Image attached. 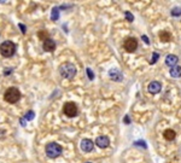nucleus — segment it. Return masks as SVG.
I'll use <instances>...</instances> for the list:
<instances>
[{
  "label": "nucleus",
  "instance_id": "nucleus-25",
  "mask_svg": "<svg viewBox=\"0 0 181 163\" xmlns=\"http://www.w3.org/2000/svg\"><path fill=\"white\" fill-rule=\"evenodd\" d=\"M141 38H143V40H144V43H145L146 45H148V44H150V40H148V38H147L146 35H143Z\"/></svg>",
  "mask_w": 181,
  "mask_h": 163
},
{
  "label": "nucleus",
  "instance_id": "nucleus-27",
  "mask_svg": "<svg viewBox=\"0 0 181 163\" xmlns=\"http://www.w3.org/2000/svg\"><path fill=\"white\" fill-rule=\"evenodd\" d=\"M21 122H22V125H23V126H24V125H25V122H24V117H23V118H22V120H21Z\"/></svg>",
  "mask_w": 181,
  "mask_h": 163
},
{
  "label": "nucleus",
  "instance_id": "nucleus-9",
  "mask_svg": "<svg viewBox=\"0 0 181 163\" xmlns=\"http://www.w3.org/2000/svg\"><path fill=\"white\" fill-rule=\"evenodd\" d=\"M81 150L83 151V152H90L93 150V147H94V144H93V141L92 140H89V139H83L82 141H81Z\"/></svg>",
  "mask_w": 181,
  "mask_h": 163
},
{
  "label": "nucleus",
  "instance_id": "nucleus-18",
  "mask_svg": "<svg viewBox=\"0 0 181 163\" xmlns=\"http://www.w3.org/2000/svg\"><path fill=\"white\" fill-rule=\"evenodd\" d=\"M172 16H174V17H179V16H181V7H174L173 10H172Z\"/></svg>",
  "mask_w": 181,
  "mask_h": 163
},
{
  "label": "nucleus",
  "instance_id": "nucleus-16",
  "mask_svg": "<svg viewBox=\"0 0 181 163\" xmlns=\"http://www.w3.org/2000/svg\"><path fill=\"white\" fill-rule=\"evenodd\" d=\"M58 18H59V7H53L51 13V19L52 21H57Z\"/></svg>",
  "mask_w": 181,
  "mask_h": 163
},
{
  "label": "nucleus",
  "instance_id": "nucleus-11",
  "mask_svg": "<svg viewBox=\"0 0 181 163\" xmlns=\"http://www.w3.org/2000/svg\"><path fill=\"white\" fill-rule=\"evenodd\" d=\"M42 48L46 51V52H53V51L56 50V43L52 39H47L42 44Z\"/></svg>",
  "mask_w": 181,
  "mask_h": 163
},
{
  "label": "nucleus",
  "instance_id": "nucleus-20",
  "mask_svg": "<svg viewBox=\"0 0 181 163\" xmlns=\"http://www.w3.org/2000/svg\"><path fill=\"white\" fill-rule=\"evenodd\" d=\"M124 17H126V19L128 22H133L134 21V17H133V15L130 13V12H128V11H126L124 12Z\"/></svg>",
  "mask_w": 181,
  "mask_h": 163
},
{
  "label": "nucleus",
  "instance_id": "nucleus-19",
  "mask_svg": "<svg viewBox=\"0 0 181 163\" xmlns=\"http://www.w3.org/2000/svg\"><path fill=\"white\" fill-rule=\"evenodd\" d=\"M34 116H35V114H34V111H33V110H29V111H28V113L25 114L24 118H25V120H29V121H30V120H33V118H34Z\"/></svg>",
  "mask_w": 181,
  "mask_h": 163
},
{
  "label": "nucleus",
  "instance_id": "nucleus-14",
  "mask_svg": "<svg viewBox=\"0 0 181 163\" xmlns=\"http://www.w3.org/2000/svg\"><path fill=\"white\" fill-rule=\"evenodd\" d=\"M170 39H172V35H170L169 32H165V30H163V32L159 33V40L162 43H169Z\"/></svg>",
  "mask_w": 181,
  "mask_h": 163
},
{
  "label": "nucleus",
  "instance_id": "nucleus-3",
  "mask_svg": "<svg viewBox=\"0 0 181 163\" xmlns=\"http://www.w3.org/2000/svg\"><path fill=\"white\" fill-rule=\"evenodd\" d=\"M45 151H46L47 157H49V158H56V157H59L60 155H62L63 147L60 146L59 144H57V142H49V144L46 145Z\"/></svg>",
  "mask_w": 181,
  "mask_h": 163
},
{
  "label": "nucleus",
  "instance_id": "nucleus-17",
  "mask_svg": "<svg viewBox=\"0 0 181 163\" xmlns=\"http://www.w3.org/2000/svg\"><path fill=\"white\" fill-rule=\"evenodd\" d=\"M37 36H39V39L40 40H42V41H45V40H47V39H49L48 36V33L46 32V30H40L39 32V34H37Z\"/></svg>",
  "mask_w": 181,
  "mask_h": 163
},
{
  "label": "nucleus",
  "instance_id": "nucleus-7",
  "mask_svg": "<svg viewBox=\"0 0 181 163\" xmlns=\"http://www.w3.org/2000/svg\"><path fill=\"white\" fill-rule=\"evenodd\" d=\"M109 76L111 80L116 81V82H121V81L123 80V75L118 69H111L109 71Z\"/></svg>",
  "mask_w": 181,
  "mask_h": 163
},
{
  "label": "nucleus",
  "instance_id": "nucleus-23",
  "mask_svg": "<svg viewBox=\"0 0 181 163\" xmlns=\"http://www.w3.org/2000/svg\"><path fill=\"white\" fill-rule=\"evenodd\" d=\"M86 71H87L88 79H89V80H93V79H94V75H93V73H92V70H90L89 68H87V69H86Z\"/></svg>",
  "mask_w": 181,
  "mask_h": 163
},
{
  "label": "nucleus",
  "instance_id": "nucleus-5",
  "mask_svg": "<svg viewBox=\"0 0 181 163\" xmlns=\"http://www.w3.org/2000/svg\"><path fill=\"white\" fill-rule=\"evenodd\" d=\"M63 113L68 117H75L78 113L77 105L75 103H73V101H68V103H65L64 106H63Z\"/></svg>",
  "mask_w": 181,
  "mask_h": 163
},
{
  "label": "nucleus",
  "instance_id": "nucleus-4",
  "mask_svg": "<svg viewBox=\"0 0 181 163\" xmlns=\"http://www.w3.org/2000/svg\"><path fill=\"white\" fill-rule=\"evenodd\" d=\"M16 52V45L12 41H4L0 45V53L4 57H12Z\"/></svg>",
  "mask_w": 181,
  "mask_h": 163
},
{
  "label": "nucleus",
  "instance_id": "nucleus-15",
  "mask_svg": "<svg viewBox=\"0 0 181 163\" xmlns=\"http://www.w3.org/2000/svg\"><path fill=\"white\" fill-rule=\"evenodd\" d=\"M170 75L172 77H180L181 76V67H174L170 69Z\"/></svg>",
  "mask_w": 181,
  "mask_h": 163
},
{
  "label": "nucleus",
  "instance_id": "nucleus-8",
  "mask_svg": "<svg viewBox=\"0 0 181 163\" xmlns=\"http://www.w3.org/2000/svg\"><path fill=\"white\" fill-rule=\"evenodd\" d=\"M148 92L152 93V94H157L160 89H162V85H160V82H158V81H152V82L148 84Z\"/></svg>",
  "mask_w": 181,
  "mask_h": 163
},
{
  "label": "nucleus",
  "instance_id": "nucleus-2",
  "mask_svg": "<svg viewBox=\"0 0 181 163\" xmlns=\"http://www.w3.org/2000/svg\"><path fill=\"white\" fill-rule=\"evenodd\" d=\"M4 99L10 104H15L21 99V92L16 87H8L4 93Z\"/></svg>",
  "mask_w": 181,
  "mask_h": 163
},
{
  "label": "nucleus",
  "instance_id": "nucleus-13",
  "mask_svg": "<svg viewBox=\"0 0 181 163\" xmlns=\"http://www.w3.org/2000/svg\"><path fill=\"white\" fill-rule=\"evenodd\" d=\"M163 137H164L168 141H172V140H174V139H175L176 133H175V132H174L173 129H167V130H164Z\"/></svg>",
  "mask_w": 181,
  "mask_h": 163
},
{
  "label": "nucleus",
  "instance_id": "nucleus-28",
  "mask_svg": "<svg viewBox=\"0 0 181 163\" xmlns=\"http://www.w3.org/2000/svg\"><path fill=\"white\" fill-rule=\"evenodd\" d=\"M87 163H90V162H87Z\"/></svg>",
  "mask_w": 181,
  "mask_h": 163
},
{
  "label": "nucleus",
  "instance_id": "nucleus-21",
  "mask_svg": "<svg viewBox=\"0 0 181 163\" xmlns=\"http://www.w3.org/2000/svg\"><path fill=\"white\" fill-rule=\"evenodd\" d=\"M159 58V55L157 53V52H153V55H152V58H151V60H150V64H155L156 62H157V59Z\"/></svg>",
  "mask_w": 181,
  "mask_h": 163
},
{
  "label": "nucleus",
  "instance_id": "nucleus-22",
  "mask_svg": "<svg viewBox=\"0 0 181 163\" xmlns=\"http://www.w3.org/2000/svg\"><path fill=\"white\" fill-rule=\"evenodd\" d=\"M134 145H135V146L140 145V146H143L144 149H146V147H147V145H146V142H145V141H143V140H139V141H135V142H134Z\"/></svg>",
  "mask_w": 181,
  "mask_h": 163
},
{
  "label": "nucleus",
  "instance_id": "nucleus-1",
  "mask_svg": "<svg viewBox=\"0 0 181 163\" xmlns=\"http://www.w3.org/2000/svg\"><path fill=\"white\" fill-rule=\"evenodd\" d=\"M58 70H59V74L62 75V77L69 79V80L74 79L75 75H76V73H77L76 67L73 63H70V62H65L63 64H60V67H59Z\"/></svg>",
  "mask_w": 181,
  "mask_h": 163
},
{
  "label": "nucleus",
  "instance_id": "nucleus-6",
  "mask_svg": "<svg viewBox=\"0 0 181 163\" xmlns=\"http://www.w3.org/2000/svg\"><path fill=\"white\" fill-rule=\"evenodd\" d=\"M123 47L127 52H134V51L138 48V40L135 38H128L126 39V41L123 43Z\"/></svg>",
  "mask_w": 181,
  "mask_h": 163
},
{
  "label": "nucleus",
  "instance_id": "nucleus-12",
  "mask_svg": "<svg viewBox=\"0 0 181 163\" xmlns=\"http://www.w3.org/2000/svg\"><path fill=\"white\" fill-rule=\"evenodd\" d=\"M177 62H179V58H177V56H175V55H168V56L165 57V64H167L168 67H170V68L176 67Z\"/></svg>",
  "mask_w": 181,
  "mask_h": 163
},
{
  "label": "nucleus",
  "instance_id": "nucleus-24",
  "mask_svg": "<svg viewBox=\"0 0 181 163\" xmlns=\"http://www.w3.org/2000/svg\"><path fill=\"white\" fill-rule=\"evenodd\" d=\"M18 27L21 28V32H22V34H25V32H27V28H25L22 23H19V24H18Z\"/></svg>",
  "mask_w": 181,
  "mask_h": 163
},
{
  "label": "nucleus",
  "instance_id": "nucleus-26",
  "mask_svg": "<svg viewBox=\"0 0 181 163\" xmlns=\"http://www.w3.org/2000/svg\"><path fill=\"white\" fill-rule=\"evenodd\" d=\"M124 123H127V125H129V123H130V120H129V116H128V115L124 117Z\"/></svg>",
  "mask_w": 181,
  "mask_h": 163
},
{
  "label": "nucleus",
  "instance_id": "nucleus-10",
  "mask_svg": "<svg viewBox=\"0 0 181 163\" xmlns=\"http://www.w3.org/2000/svg\"><path fill=\"white\" fill-rule=\"evenodd\" d=\"M95 145L100 149H105L110 145V140L107 137H98L95 139Z\"/></svg>",
  "mask_w": 181,
  "mask_h": 163
}]
</instances>
